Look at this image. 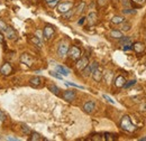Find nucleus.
<instances>
[{"label": "nucleus", "instance_id": "26", "mask_svg": "<svg viewBox=\"0 0 146 141\" xmlns=\"http://www.w3.org/2000/svg\"><path fill=\"white\" fill-rule=\"evenodd\" d=\"M63 15V18H65V19H69V18H71L74 15V11H73L72 9H70L69 11H66V13H64V14H62Z\"/></svg>", "mask_w": 146, "mask_h": 141}, {"label": "nucleus", "instance_id": "5", "mask_svg": "<svg viewBox=\"0 0 146 141\" xmlns=\"http://www.w3.org/2000/svg\"><path fill=\"white\" fill-rule=\"evenodd\" d=\"M72 7H73V3L71 1L61 2V3H58V6H57V11H58L60 14H64V13L69 11L70 9H72Z\"/></svg>", "mask_w": 146, "mask_h": 141}, {"label": "nucleus", "instance_id": "6", "mask_svg": "<svg viewBox=\"0 0 146 141\" xmlns=\"http://www.w3.org/2000/svg\"><path fill=\"white\" fill-rule=\"evenodd\" d=\"M69 44L66 42H61L58 47H57V55L60 57H64L66 54H68V51H69Z\"/></svg>", "mask_w": 146, "mask_h": 141}, {"label": "nucleus", "instance_id": "27", "mask_svg": "<svg viewBox=\"0 0 146 141\" xmlns=\"http://www.w3.org/2000/svg\"><path fill=\"white\" fill-rule=\"evenodd\" d=\"M7 26H8V25H7L3 20L0 19V32H1V33H3V32L7 29Z\"/></svg>", "mask_w": 146, "mask_h": 141}, {"label": "nucleus", "instance_id": "1", "mask_svg": "<svg viewBox=\"0 0 146 141\" xmlns=\"http://www.w3.org/2000/svg\"><path fill=\"white\" fill-rule=\"evenodd\" d=\"M120 128H121L124 131L129 132V133L135 132V131L137 130V127L131 122V119H130L129 115H124V117L121 118V120H120Z\"/></svg>", "mask_w": 146, "mask_h": 141}, {"label": "nucleus", "instance_id": "25", "mask_svg": "<svg viewBox=\"0 0 146 141\" xmlns=\"http://www.w3.org/2000/svg\"><path fill=\"white\" fill-rule=\"evenodd\" d=\"M104 136H105V140L107 141H113L117 139V137L115 134H111V133H105Z\"/></svg>", "mask_w": 146, "mask_h": 141}, {"label": "nucleus", "instance_id": "7", "mask_svg": "<svg viewBox=\"0 0 146 141\" xmlns=\"http://www.w3.org/2000/svg\"><path fill=\"white\" fill-rule=\"evenodd\" d=\"M0 73L3 75V76H8V75H10L11 73H13V66H11V64L10 63H3V65L1 66V69H0Z\"/></svg>", "mask_w": 146, "mask_h": 141}, {"label": "nucleus", "instance_id": "2", "mask_svg": "<svg viewBox=\"0 0 146 141\" xmlns=\"http://www.w3.org/2000/svg\"><path fill=\"white\" fill-rule=\"evenodd\" d=\"M81 49L78 47V46H71V47H69V51H68V55H69V57L73 59V61H78L80 57H81Z\"/></svg>", "mask_w": 146, "mask_h": 141}, {"label": "nucleus", "instance_id": "41", "mask_svg": "<svg viewBox=\"0 0 146 141\" xmlns=\"http://www.w3.org/2000/svg\"><path fill=\"white\" fill-rule=\"evenodd\" d=\"M0 44H3V36L0 33Z\"/></svg>", "mask_w": 146, "mask_h": 141}, {"label": "nucleus", "instance_id": "40", "mask_svg": "<svg viewBox=\"0 0 146 141\" xmlns=\"http://www.w3.org/2000/svg\"><path fill=\"white\" fill-rule=\"evenodd\" d=\"M86 19H87L86 17H82L80 20H79V22H78V24H79V25H83V22L86 21Z\"/></svg>", "mask_w": 146, "mask_h": 141}, {"label": "nucleus", "instance_id": "13", "mask_svg": "<svg viewBox=\"0 0 146 141\" xmlns=\"http://www.w3.org/2000/svg\"><path fill=\"white\" fill-rule=\"evenodd\" d=\"M125 83H126V78L123 75H118L113 81V84L116 88H124Z\"/></svg>", "mask_w": 146, "mask_h": 141}, {"label": "nucleus", "instance_id": "22", "mask_svg": "<svg viewBox=\"0 0 146 141\" xmlns=\"http://www.w3.org/2000/svg\"><path fill=\"white\" fill-rule=\"evenodd\" d=\"M121 39V45L123 46H131V39H130V37H123V38H120Z\"/></svg>", "mask_w": 146, "mask_h": 141}, {"label": "nucleus", "instance_id": "15", "mask_svg": "<svg viewBox=\"0 0 146 141\" xmlns=\"http://www.w3.org/2000/svg\"><path fill=\"white\" fill-rule=\"evenodd\" d=\"M42 82H43V80H42L39 76H34V77H32L31 81H29V83H31V85H32L33 88H38V86H40V85H42Z\"/></svg>", "mask_w": 146, "mask_h": 141}, {"label": "nucleus", "instance_id": "32", "mask_svg": "<svg viewBox=\"0 0 146 141\" xmlns=\"http://www.w3.org/2000/svg\"><path fill=\"white\" fill-rule=\"evenodd\" d=\"M97 2H98V7L101 8V7H105L108 3V0H98Z\"/></svg>", "mask_w": 146, "mask_h": 141}, {"label": "nucleus", "instance_id": "34", "mask_svg": "<svg viewBox=\"0 0 146 141\" xmlns=\"http://www.w3.org/2000/svg\"><path fill=\"white\" fill-rule=\"evenodd\" d=\"M65 85H68V86H73V88H81V90H83V86H81V85H76V84H74V83H71V82H66L65 83Z\"/></svg>", "mask_w": 146, "mask_h": 141}, {"label": "nucleus", "instance_id": "23", "mask_svg": "<svg viewBox=\"0 0 146 141\" xmlns=\"http://www.w3.org/2000/svg\"><path fill=\"white\" fill-rule=\"evenodd\" d=\"M84 8H86V2H80V5L75 9V13L76 14H82L83 10H84Z\"/></svg>", "mask_w": 146, "mask_h": 141}, {"label": "nucleus", "instance_id": "35", "mask_svg": "<svg viewBox=\"0 0 146 141\" xmlns=\"http://www.w3.org/2000/svg\"><path fill=\"white\" fill-rule=\"evenodd\" d=\"M57 3H58V0H54V1H50V2H47V6L51 7V8H54L55 6H57Z\"/></svg>", "mask_w": 146, "mask_h": 141}, {"label": "nucleus", "instance_id": "4", "mask_svg": "<svg viewBox=\"0 0 146 141\" xmlns=\"http://www.w3.org/2000/svg\"><path fill=\"white\" fill-rule=\"evenodd\" d=\"M54 34H55V28L52 25H46L44 27V29H43V36H44V38L46 40H50L53 37Z\"/></svg>", "mask_w": 146, "mask_h": 141}, {"label": "nucleus", "instance_id": "30", "mask_svg": "<svg viewBox=\"0 0 146 141\" xmlns=\"http://www.w3.org/2000/svg\"><path fill=\"white\" fill-rule=\"evenodd\" d=\"M135 83H136V81H135V80H131V81H129V82H126V83H125V85H124V88H130V86H133V85H135Z\"/></svg>", "mask_w": 146, "mask_h": 141}, {"label": "nucleus", "instance_id": "33", "mask_svg": "<svg viewBox=\"0 0 146 141\" xmlns=\"http://www.w3.org/2000/svg\"><path fill=\"white\" fill-rule=\"evenodd\" d=\"M123 14H135V9H130V8H124L123 9Z\"/></svg>", "mask_w": 146, "mask_h": 141}, {"label": "nucleus", "instance_id": "8", "mask_svg": "<svg viewBox=\"0 0 146 141\" xmlns=\"http://www.w3.org/2000/svg\"><path fill=\"white\" fill-rule=\"evenodd\" d=\"M3 33H5V36L9 39H17V33L11 26H7V29Z\"/></svg>", "mask_w": 146, "mask_h": 141}, {"label": "nucleus", "instance_id": "39", "mask_svg": "<svg viewBox=\"0 0 146 141\" xmlns=\"http://www.w3.org/2000/svg\"><path fill=\"white\" fill-rule=\"evenodd\" d=\"M6 120V114L0 110V121H5Z\"/></svg>", "mask_w": 146, "mask_h": 141}, {"label": "nucleus", "instance_id": "3", "mask_svg": "<svg viewBox=\"0 0 146 141\" xmlns=\"http://www.w3.org/2000/svg\"><path fill=\"white\" fill-rule=\"evenodd\" d=\"M89 64V58L83 56V57H80L78 61H76V65H75V69L79 72H82V70L86 69V66Z\"/></svg>", "mask_w": 146, "mask_h": 141}, {"label": "nucleus", "instance_id": "14", "mask_svg": "<svg viewBox=\"0 0 146 141\" xmlns=\"http://www.w3.org/2000/svg\"><path fill=\"white\" fill-rule=\"evenodd\" d=\"M83 110H84V112H87V113L90 114V113H92L96 110V103L93 101H88L87 103H84Z\"/></svg>", "mask_w": 146, "mask_h": 141}, {"label": "nucleus", "instance_id": "38", "mask_svg": "<svg viewBox=\"0 0 146 141\" xmlns=\"http://www.w3.org/2000/svg\"><path fill=\"white\" fill-rule=\"evenodd\" d=\"M139 110L142 111V112H146V102H143L141 106H139Z\"/></svg>", "mask_w": 146, "mask_h": 141}, {"label": "nucleus", "instance_id": "10", "mask_svg": "<svg viewBox=\"0 0 146 141\" xmlns=\"http://www.w3.org/2000/svg\"><path fill=\"white\" fill-rule=\"evenodd\" d=\"M131 48L134 49V52L136 54H142L145 51V45L141 42H136V43L131 44Z\"/></svg>", "mask_w": 146, "mask_h": 141}, {"label": "nucleus", "instance_id": "36", "mask_svg": "<svg viewBox=\"0 0 146 141\" xmlns=\"http://www.w3.org/2000/svg\"><path fill=\"white\" fill-rule=\"evenodd\" d=\"M121 29L123 30H125V32H127V30H129L130 29V25L129 24H127V22H123V26H121Z\"/></svg>", "mask_w": 146, "mask_h": 141}, {"label": "nucleus", "instance_id": "43", "mask_svg": "<svg viewBox=\"0 0 146 141\" xmlns=\"http://www.w3.org/2000/svg\"><path fill=\"white\" fill-rule=\"evenodd\" d=\"M50 1H54V0H46V2H50Z\"/></svg>", "mask_w": 146, "mask_h": 141}, {"label": "nucleus", "instance_id": "37", "mask_svg": "<svg viewBox=\"0 0 146 141\" xmlns=\"http://www.w3.org/2000/svg\"><path fill=\"white\" fill-rule=\"evenodd\" d=\"M102 96H104V99H105V100H107V101H108L109 103H111V104H115V101H113V100H112V99H111L110 96H108L107 94H104Z\"/></svg>", "mask_w": 146, "mask_h": 141}, {"label": "nucleus", "instance_id": "20", "mask_svg": "<svg viewBox=\"0 0 146 141\" xmlns=\"http://www.w3.org/2000/svg\"><path fill=\"white\" fill-rule=\"evenodd\" d=\"M124 21H125V18L121 16H113L111 18V22L113 25H119V24H123Z\"/></svg>", "mask_w": 146, "mask_h": 141}, {"label": "nucleus", "instance_id": "11", "mask_svg": "<svg viewBox=\"0 0 146 141\" xmlns=\"http://www.w3.org/2000/svg\"><path fill=\"white\" fill-rule=\"evenodd\" d=\"M62 98H63L65 101H68V102H72V101L75 100L76 94H75L74 91H65V92H63Z\"/></svg>", "mask_w": 146, "mask_h": 141}, {"label": "nucleus", "instance_id": "17", "mask_svg": "<svg viewBox=\"0 0 146 141\" xmlns=\"http://www.w3.org/2000/svg\"><path fill=\"white\" fill-rule=\"evenodd\" d=\"M29 42H31V43H33L34 45H36L38 48H40V47H42L40 38H38V37H36V36H31V37H29Z\"/></svg>", "mask_w": 146, "mask_h": 141}, {"label": "nucleus", "instance_id": "19", "mask_svg": "<svg viewBox=\"0 0 146 141\" xmlns=\"http://www.w3.org/2000/svg\"><path fill=\"white\" fill-rule=\"evenodd\" d=\"M31 141H40V140H45L39 133L37 132H31V138H29Z\"/></svg>", "mask_w": 146, "mask_h": 141}, {"label": "nucleus", "instance_id": "24", "mask_svg": "<svg viewBox=\"0 0 146 141\" xmlns=\"http://www.w3.org/2000/svg\"><path fill=\"white\" fill-rule=\"evenodd\" d=\"M48 90H50L51 92H53L55 95H58V94H60V92H61V91H60V88H57L56 85H54V84H53V85H50V86H48Z\"/></svg>", "mask_w": 146, "mask_h": 141}, {"label": "nucleus", "instance_id": "29", "mask_svg": "<svg viewBox=\"0 0 146 141\" xmlns=\"http://www.w3.org/2000/svg\"><path fill=\"white\" fill-rule=\"evenodd\" d=\"M131 2H133V3H136L137 7H141V6H143V5L145 3L146 0H131Z\"/></svg>", "mask_w": 146, "mask_h": 141}, {"label": "nucleus", "instance_id": "12", "mask_svg": "<svg viewBox=\"0 0 146 141\" xmlns=\"http://www.w3.org/2000/svg\"><path fill=\"white\" fill-rule=\"evenodd\" d=\"M92 78L96 81V82H100L101 80H102V77H104V73H102V70L98 66L96 70L92 72Z\"/></svg>", "mask_w": 146, "mask_h": 141}, {"label": "nucleus", "instance_id": "42", "mask_svg": "<svg viewBox=\"0 0 146 141\" xmlns=\"http://www.w3.org/2000/svg\"><path fill=\"white\" fill-rule=\"evenodd\" d=\"M139 140H141V141H146V137H143V138H141Z\"/></svg>", "mask_w": 146, "mask_h": 141}, {"label": "nucleus", "instance_id": "18", "mask_svg": "<svg viewBox=\"0 0 146 141\" xmlns=\"http://www.w3.org/2000/svg\"><path fill=\"white\" fill-rule=\"evenodd\" d=\"M110 36H111L112 38H116V39H120V38H123V37H124L123 33H121L120 30H118V29H113V30H111Z\"/></svg>", "mask_w": 146, "mask_h": 141}, {"label": "nucleus", "instance_id": "21", "mask_svg": "<svg viewBox=\"0 0 146 141\" xmlns=\"http://www.w3.org/2000/svg\"><path fill=\"white\" fill-rule=\"evenodd\" d=\"M56 70H57L60 74L64 75V76H68V75L70 74V70H68V69H65L64 66H61V65H57V66H56Z\"/></svg>", "mask_w": 146, "mask_h": 141}, {"label": "nucleus", "instance_id": "31", "mask_svg": "<svg viewBox=\"0 0 146 141\" xmlns=\"http://www.w3.org/2000/svg\"><path fill=\"white\" fill-rule=\"evenodd\" d=\"M50 74H51L53 77H55V78H58V80H62V78H63L62 75H60L58 72H50Z\"/></svg>", "mask_w": 146, "mask_h": 141}, {"label": "nucleus", "instance_id": "28", "mask_svg": "<svg viewBox=\"0 0 146 141\" xmlns=\"http://www.w3.org/2000/svg\"><path fill=\"white\" fill-rule=\"evenodd\" d=\"M21 130H23V132H24L25 134H31V132H32V131H31V129H29L27 125H25V124H24V125H21Z\"/></svg>", "mask_w": 146, "mask_h": 141}, {"label": "nucleus", "instance_id": "9", "mask_svg": "<svg viewBox=\"0 0 146 141\" xmlns=\"http://www.w3.org/2000/svg\"><path fill=\"white\" fill-rule=\"evenodd\" d=\"M20 62L27 66H32L33 65V57L29 54H21L20 56Z\"/></svg>", "mask_w": 146, "mask_h": 141}, {"label": "nucleus", "instance_id": "16", "mask_svg": "<svg viewBox=\"0 0 146 141\" xmlns=\"http://www.w3.org/2000/svg\"><path fill=\"white\" fill-rule=\"evenodd\" d=\"M86 20L88 21L89 26H93V25L97 22V14H96L94 11L90 13V14L88 15V17H87V19H86Z\"/></svg>", "mask_w": 146, "mask_h": 141}]
</instances>
